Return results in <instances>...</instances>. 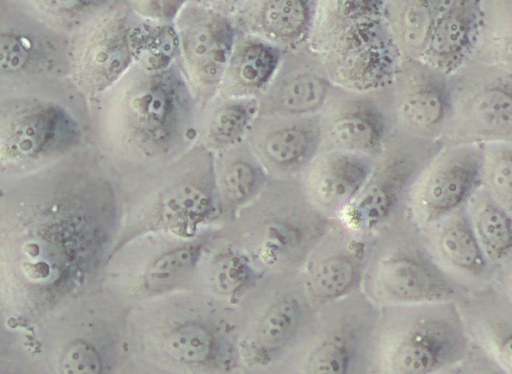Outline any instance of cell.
Returning a JSON list of instances; mask_svg holds the SVG:
<instances>
[{
	"label": "cell",
	"instance_id": "cell-14",
	"mask_svg": "<svg viewBox=\"0 0 512 374\" xmlns=\"http://www.w3.org/2000/svg\"><path fill=\"white\" fill-rule=\"evenodd\" d=\"M369 281L373 294L392 305L448 304L461 292L446 271L415 247L395 248L378 258Z\"/></svg>",
	"mask_w": 512,
	"mask_h": 374
},
{
	"label": "cell",
	"instance_id": "cell-11",
	"mask_svg": "<svg viewBox=\"0 0 512 374\" xmlns=\"http://www.w3.org/2000/svg\"><path fill=\"white\" fill-rule=\"evenodd\" d=\"M482 146L463 143L446 148L413 182L411 208L428 226L462 210L480 188Z\"/></svg>",
	"mask_w": 512,
	"mask_h": 374
},
{
	"label": "cell",
	"instance_id": "cell-28",
	"mask_svg": "<svg viewBox=\"0 0 512 374\" xmlns=\"http://www.w3.org/2000/svg\"><path fill=\"white\" fill-rule=\"evenodd\" d=\"M257 115V98L215 97L199 112L197 142L216 153L242 142Z\"/></svg>",
	"mask_w": 512,
	"mask_h": 374
},
{
	"label": "cell",
	"instance_id": "cell-40",
	"mask_svg": "<svg viewBox=\"0 0 512 374\" xmlns=\"http://www.w3.org/2000/svg\"><path fill=\"white\" fill-rule=\"evenodd\" d=\"M1 337H2V332H1V324H0V345H1Z\"/></svg>",
	"mask_w": 512,
	"mask_h": 374
},
{
	"label": "cell",
	"instance_id": "cell-24",
	"mask_svg": "<svg viewBox=\"0 0 512 374\" xmlns=\"http://www.w3.org/2000/svg\"><path fill=\"white\" fill-rule=\"evenodd\" d=\"M366 252L365 245L357 241L320 255L312 252L299 272L312 306L338 300L352 292L365 271Z\"/></svg>",
	"mask_w": 512,
	"mask_h": 374
},
{
	"label": "cell",
	"instance_id": "cell-13",
	"mask_svg": "<svg viewBox=\"0 0 512 374\" xmlns=\"http://www.w3.org/2000/svg\"><path fill=\"white\" fill-rule=\"evenodd\" d=\"M139 16L128 1L108 2L79 47L77 75L90 94H102L134 64L133 30Z\"/></svg>",
	"mask_w": 512,
	"mask_h": 374
},
{
	"label": "cell",
	"instance_id": "cell-32",
	"mask_svg": "<svg viewBox=\"0 0 512 374\" xmlns=\"http://www.w3.org/2000/svg\"><path fill=\"white\" fill-rule=\"evenodd\" d=\"M358 329L346 322L322 331L310 345L302 374H350L358 350Z\"/></svg>",
	"mask_w": 512,
	"mask_h": 374
},
{
	"label": "cell",
	"instance_id": "cell-35",
	"mask_svg": "<svg viewBox=\"0 0 512 374\" xmlns=\"http://www.w3.org/2000/svg\"><path fill=\"white\" fill-rule=\"evenodd\" d=\"M35 40L19 31L0 33V69L20 71L35 62L37 57Z\"/></svg>",
	"mask_w": 512,
	"mask_h": 374
},
{
	"label": "cell",
	"instance_id": "cell-25",
	"mask_svg": "<svg viewBox=\"0 0 512 374\" xmlns=\"http://www.w3.org/2000/svg\"><path fill=\"white\" fill-rule=\"evenodd\" d=\"M270 178L245 139L214 153V183L220 225L231 220L253 201Z\"/></svg>",
	"mask_w": 512,
	"mask_h": 374
},
{
	"label": "cell",
	"instance_id": "cell-8",
	"mask_svg": "<svg viewBox=\"0 0 512 374\" xmlns=\"http://www.w3.org/2000/svg\"><path fill=\"white\" fill-rule=\"evenodd\" d=\"M221 2L185 1L174 26L179 39L177 62L203 110L217 95L239 31L234 7Z\"/></svg>",
	"mask_w": 512,
	"mask_h": 374
},
{
	"label": "cell",
	"instance_id": "cell-5",
	"mask_svg": "<svg viewBox=\"0 0 512 374\" xmlns=\"http://www.w3.org/2000/svg\"><path fill=\"white\" fill-rule=\"evenodd\" d=\"M214 228L191 238L153 234L128 243L110 257L101 285L130 309L194 290L199 262Z\"/></svg>",
	"mask_w": 512,
	"mask_h": 374
},
{
	"label": "cell",
	"instance_id": "cell-16",
	"mask_svg": "<svg viewBox=\"0 0 512 374\" xmlns=\"http://www.w3.org/2000/svg\"><path fill=\"white\" fill-rule=\"evenodd\" d=\"M330 90L331 80L320 60L300 48L285 51L272 80L257 98V115H316L327 103Z\"/></svg>",
	"mask_w": 512,
	"mask_h": 374
},
{
	"label": "cell",
	"instance_id": "cell-7",
	"mask_svg": "<svg viewBox=\"0 0 512 374\" xmlns=\"http://www.w3.org/2000/svg\"><path fill=\"white\" fill-rule=\"evenodd\" d=\"M327 17L326 72L330 80L356 89L385 84L395 69V46L382 23L383 2L337 1Z\"/></svg>",
	"mask_w": 512,
	"mask_h": 374
},
{
	"label": "cell",
	"instance_id": "cell-17",
	"mask_svg": "<svg viewBox=\"0 0 512 374\" xmlns=\"http://www.w3.org/2000/svg\"><path fill=\"white\" fill-rule=\"evenodd\" d=\"M373 157L339 150L319 152L301 183L309 203L322 215H336L353 201L366 183Z\"/></svg>",
	"mask_w": 512,
	"mask_h": 374
},
{
	"label": "cell",
	"instance_id": "cell-39",
	"mask_svg": "<svg viewBox=\"0 0 512 374\" xmlns=\"http://www.w3.org/2000/svg\"><path fill=\"white\" fill-rule=\"evenodd\" d=\"M0 374H12V373H10V372H8V371L0 370Z\"/></svg>",
	"mask_w": 512,
	"mask_h": 374
},
{
	"label": "cell",
	"instance_id": "cell-30",
	"mask_svg": "<svg viewBox=\"0 0 512 374\" xmlns=\"http://www.w3.org/2000/svg\"><path fill=\"white\" fill-rule=\"evenodd\" d=\"M467 204L470 224L488 260L498 264L506 262L512 252L511 212L481 187Z\"/></svg>",
	"mask_w": 512,
	"mask_h": 374
},
{
	"label": "cell",
	"instance_id": "cell-3",
	"mask_svg": "<svg viewBox=\"0 0 512 374\" xmlns=\"http://www.w3.org/2000/svg\"><path fill=\"white\" fill-rule=\"evenodd\" d=\"M234 308L199 291L177 292L132 307L128 351L190 370L217 369L237 357Z\"/></svg>",
	"mask_w": 512,
	"mask_h": 374
},
{
	"label": "cell",
	"instance_id": "cell-19",
	"mask_svg": "<svg viewBox=\"0 0 512 374\" xmlns=\"http://www.w3.org/2000/svg\"><path fill=\"white\" fill-rule=\"evenodd\" d=\"M317 2L307 0L236 1L231 12L239 32L257 36L285 51L309 39Z\"/></svg>",
	"mask_w": 512,
	"mask_h": 374
},
{
	"label": "cell",
	"instance_id": "cell-31",
	"mask_svg": "<svg viewBox=\"0 0 512 374\" xmlns=\"http://www.w3.org/2000/svg\"><path fill=\"white\" fill-rule=\"evenodd\" d=\"M435 235V248L442 260L471 277L488 272L489 260L472 229L466 211L460 210L442 222Z\"/></svg>",
	"mask_w": 512,
	"mask_h": 374
},
{
	"label": "cell",
	"instance_id": "cell-15",
	"mask_svg": "<svg viewBox=\"0 0 512 374\" xmlns=\"http://www.w3.org/2000/svg\"><path fill=\"white\" fill-rule=\"evenodd\" d=\"M245 141L271 178H296L321 150L320 116H259Z\"/></svg>",
	"mask_w": 512,
	"mask_h": 374
},
{
	"label": "cell",
	"instance_id": "cell-18",
	"mask_svg": "<svg viewBox=\"0 0 512 374\" xmlns=\"http://www.w3.org/2000/svg\"><path fill=\"white\" fill-rule=\"evenodd\" d=\"M416 167L414 158L403 153L375 162L360 192L338 216L344 226L360 233L381 227L412 186Z\"/></svg>",
	"mask_w": 512,
	"mask_h": 374
},
{
	"label": "cell",
	"instance_id": "cell-20",
	"mask_svg": "<svg viewBox=\"0 0 512 374\" xmlns=\"http://www.w3.org/2000/svg\"><path fill=\"white\" fill-rule=\"evenodd\" d=\"M263 276L242 250L218 235L215 227L200 259L194 290L235 308Z\"/></svg>",
	"mask_w": 512,
	"mask_h": 374
},
{
	"label": "cell",
	"instance_id": "cell-33",
	"mask_svg": "<svg viewBox=\"0 0 512 374\" xmlns=\"http://www.w3.org/2000/svg\"><path fill=\"white\" fill-rule=\"evenodd\" d=\"M135 62L149 69L170 66L179 57V39L174 23L139 17L133 30Z\"/></svg>",
	"mask_w": 512,
	"mask_h": 374
},
{
	"label": "cell",
	"instance_id": "cell-27",
	"mask_svg": "<svg viewBox=\"0 0 512 374\" xmlns=\"http://www.w3.org/2000/svg\"><path fill=\"white\" fill-rule=\"evenodd\" d=\"M460 116L472 138L481 142H511L510 76L481 84L461 102Z\"/></svg>",
	"mask_w": 512,
	"mask_h": 374
},
{
	"label": "cell",
	"instance_id": "cell-22",
	"mask_svg": "<svg viewBox=\"0 0 512 374\" xmlns=\"http://www.w3.org/2000/svg\"><path fill=\"white\" fill-rule=\"evenodd\" d=\"M322 147L358 153L369 157L378 155L387 136V122L382 110L366 98H352L320 117ZM321 151V150H320Z\"/></svg>",
	"mask_w": 512,
	"mask_h": 374
},
{
	"label": "cell",
	"instance_id": "cell-4",
	"mask_svg": "<svg viewBox=\"0 0 512 374\" xmlns=\"http://www.w3.org/2000/svg\"><path fill=\"white\" fill-rule=\"evenodd\" d=\"M217 233L263 275L296 274L324 235V218L296 178H270L262 192Z\"/></svg>",
	"mask_w": 512,
	"mask_h": 374
},
{
	"label": "cell",
	"instance_id": "cell-37",
	"mask_svg": "<svg viewBox=\"0 0 512 374\" xmlns=\"http://www.w3.org/2000/svg\"><path fill=\"white\" fill-rule=\"evenodd\" d=\"M132 10L142 19L174 23L185 1H128Z\"/></svg>",
	"mask_w": 512,
	"mask_h": 374
},
{
	"label": "cell",
	"instance_id": "cell-38",
	"mask_svg": "<svg viewBox=\"0 0 512 374\" xmlns=\"http://www.w3.org/2000/svg\"><path fill=\"white\" fill-rule=\"evenodd\" d=\"M480 374H506V373L503 372L502 370H499V369H488V370H485L483 373H480Z\"/></svg>",
	"mask_w": 512,
	"mask_h": 374
},
{
	"label": "cell",
	"instance_id": "cell-34",
	"mask_svg": "<svg viewBox=\"0 0 512 374\" xmlns=\"http://www.w3.org/2000/svg\"><path fill=\"white\" fill-rule=\"evenodd\" d=\"M482 146L481 188L511 212L512 148L511 142H487Z\"/></svg>",
	"mask_w": 512,
	"mask_h": 374
},
{
	"label": "cell",
	"instance_id": "cell-1",
	"mask_svg": "<svg viewBox=\"0 0 512 374\" xmlns=\"http://www.w3.org/2000/svg\"><path fill=\"white\" fill-rule=\"evenodd\" d=\"M107 144L119 177L172 162L197 142L199 107L178 64H134L108 90Z\"/></svg>",
	"mask_w": 512,
	"mask_h": 374
},
{
	"label": "cell",
	"instance_id": "cell-12",
	"mask_svg": "<svg viewBox=\"0 0 512 374\" xmlns=\"http://www.w3.org/2000/svg\"><path fill=\"white\" fill-rule=\"evenodd\" d=\"M75 120L52 103H27L0 114V161L28 166L53 159L79 139Z\"/></svg>",
	"mask_w": 512,
	"mask_h": 374
},
{
	"label": "cell",
	"instance_id": "cell-23",
	"mask_svg": "<svg viewBox=\"0 0 512 374\" xmlns=\"http://www.w3.org/2000/svg\"><path fill=\"white\" fill-rule=\"evenodd\" d=\"M443 76L425 65V70L420 69L406 79L400 92L398 118L416 137H438L452 117L453 99Z\"/></svg>",
	"mask_w": 512,
	"mask_h": 374
},
{
	"label": "cell",
	"instance_id": "cell-9",
	"mask_svg": "<svg viewBox=\"0 0 512 374\" xmlns=\"http://www.w3.org/2000/svg\"><path fill=\"white\" fill-rule=\"evenodd\" d=\"M384 332L387 374H435L464 359L469 349L462 321L444 307L426 305Z\"/></svg>",
	"mask_w": 512,
	"mask_h": 374
},
{
	"label": "cell",
	"instance_id": "cell-21",
	"mask_svg": "<svg viewBox=\"0 0 512 374\" xmlns=\"http://www.w3.org/2000/svg\"><path fill=\"white\" fill-rule=\"evenodd\" d=\"M480 2L444 1L422 56L423 64L446 75L472 52L482 24Z\"/></svg>",
	"mask_w": 512,
	"mask_h": 374
},
{
	"label": "cell",
	"instance_id": "cell-29",
	"mask_svg": "<svg viewBox=\"0 0 512 374\" xmlns=\"http://www.w3.org/2000/svg\"><path fill=\"white\" fill-rule=\"evenodd\" d=\"M444 1L400 0L385 7L386 26L396 49L422 58Z\"/></svg>",
	"mask_w": 512,
	"mask_h": 374
},
{
	"label": "cell",
	"instance_id": "cell-2",
	"mask_svg": "<svg viewBox=\"0 0 512 374\" xmlns=\"http://www.w3.org/2000/svg\"><path fill=\"white\" fill-rule=\"evenodd\" d=\"M119 182L122 221L111 256L144 236L191 238L220 225L214 152L199 142L172 162Z\"/></svg>",
	"mask_w": 512,
	"mask_h": 374
},
{
	"label": "cell",
	"instance_id": "cell-6",
	"mask_svg": "<svg viewBox=\"0 0 512 374\" xmlns=\"http://www.w3.org/2000/svg\"><path fill=\"white\" fill-rule=\"evenodd\" d=\"M312 307L299 273L263 276L234 308L237 357L248 367L270 366L307 332Z\"/></svg>",
	"mask_w": 512,
	"mask_h": 374
},
{
	"label": "cell",
	"instance_id": "cell-10",
	"mask_svg": "<svg viewBox=\"0 0 512 374\" xmlns=\"http://www.w3.org/2000/svg\"><path fill=\"white\" fill-rule=\"evenodd\" d=\"M129 310L99 285L89 318L51 352L43 374H111L114 356L128 351Z\"/></svg>",
	"mask_w": 512,
	"mask_h": 374
},
{
	"label": "cell",
	"instance_id": "cell-26",
	"mask_svg": "<svg viewBox=\"0 0 512 374\" xmlns=\"http://www.w3.org/2000/svg\"><path fill=\"white\" fill-rule=\"evenodd\" d=\"M283 53L264 39L239 32L216 97L258 98L276 73Z\"/></svg>",
	"mask_w": 512,
	"mask_h": 374
},
{
	"label": "cell",
	"instance_id": "cell-36",
	"mask_svg": "<svg viewBox=\"0 0 512 374\" xmlns=\"http://www.w3.org/2000/svg\"><path fill=\"white\" fill-rule=\"evenodd\" d=\"M479 332L486 343L495 351L498 358L509 368L511 364V323L500 317L486 318Z\"/></svg>",
	"mask_w": 512,
	"mask_h": 374
}]
</instances>
